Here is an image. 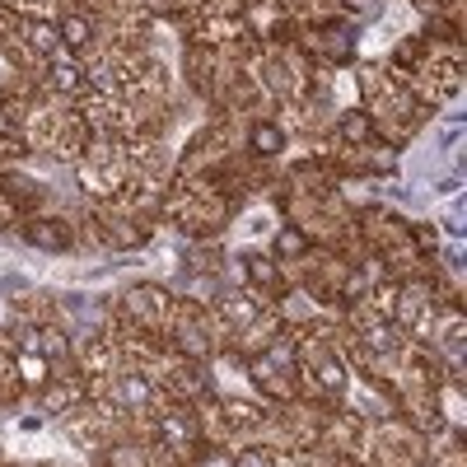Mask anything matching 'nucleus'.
<instances>
[{
	"mask_svg": "<svg viewBox=\"0 0 467 467\" xmlns=\"http://www.w3.org/2000/svg\"><path fill=\"white\" fill-rule=\"evenodd\" d=\"M238 467H266V453H238Z\"/></svg>",
	"mask_w": 467,
	"mask_h": 467,
	"instance_id": "423d86ee",
	"label": "nucleus"
},
{
	"mask_svg": "<svg viewBox=\"0 0 467 467\" xmlns=\"http://www.w3.org/2000/svg\"><path fill=\"white\" fill-rule=\"evenodd\" d=\"M61 33H66V43H84V38H89V24H84V19H66Z\"/></svg>",
	"mask_w": 467,
	"mask_h": 467,
	"instance_id": "7ed1b4c3",
	"label": "nucleus"
},
{
	"mask_svg": "<svg viewBox=\"0 0 467 467\" xmlns=\"http://www.w3.org/2000/svg\"><path fill=\"white\" fill-rule=\"evenodd\" d=\"M33 243H43V248H66V234H61V224H33Z\"/></svg>",
	"mask_w": 467,
	"mask_h": 467,
	"instance_id": "f257e3e1",
	"label": "nucleus"
},
{
	"mask_svg": "<svg viewBox=\"0 0 467 467\" xmlns=\"http://www.w3.org/2000/svg\"><path fill=\"white\" fill-rule=\"evenodd\" d=\"M276 248H280V252H304V238L290 229V234H280V238H276Z\"/></svg>",
	"mask_w": 467,
	"mask_h": 467,
	"instance_id": "20e7f679",
	"label": "nucleus"
},
{
	"mask_svg": "<svg viewBox=\"0 0 467 467\" xmlns=\"http://www.w3.org/2000/svg\"><path fill=\"white\" fill-rule=\"evenodd\" d=\"M19 369H24V378H43V374H47V365H43V360H38V355H24V365H19Z\"/></svg>",
	"mask_w": 467,
	"mask_h": 467,
	"instance_id": "39448f33",
	"label": "nucleus"
},
{
	"mask_svg": "<svg viewBox=\"0 0 467 467\" xmlns=\"http://www.w3.org/2000/svg\"><path fill=\"white\" fill-rule=\"evenodd\" d=\"M252 145H257L262 155H276V150H280V131H276V126H257V136H252Z\"/></svg>",
	"mask_w": 467,
	"mask_h": 467,
	"instance_id": "f03ea898",
	"label": "nucleus"
}]
</instances>
